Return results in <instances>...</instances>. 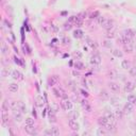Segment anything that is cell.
Returning <instances> with one entry per match:
<instances>
[{
    "instance_id": "cell-36",
    "label": "cell",
    "mask_w": 136,
    "mask_h": 136,
    "mask_svg": "<svg viewBox=\"0 0 136 136\" xmlns=\"http://www.w3.org/2000/svg\"><path fill=\"white\" fill-rule=\"evenodd\" d=\"M88 46H90V48L92 49H97V44H96V42H94V40H92V39H88Z\"/></svg>"
},
{
    "instance_id": "cell-30",
    "label": "cell",
    "mask_w": 136,
    "mask_h": 136,
    "mask_svg": "<svg viewBox=\"0 0 136 136\" xmlns=\"http://www.w3.org/2000/svg\"><path fill=\"white\" fill-rule=\"evenodd\" d=\"M105 21H106V18H105L104 16H101V15H100L98 18H97V23H98L99 26H103Z\"/></svg>"
},
{
    "instance_id": "cell-40",
    "label": "cell",
    "mask_w": 136,
    "mask_h": 136,
    "mask_svg": "<svg viewBox=\"0 0 136 136\" xmlns=\"http://www.w3.org/2000/svg\"><path fill=\"white\" fill-rule=\"evenodd\" d=\"M8 52H9V48L7 46L2 45V47H1V53H2V54H7Z\"/></svg>"
},
{
    "instance_id": "cell-46",
    "label": "cell",
    "mask_w": 136,
    "mask_h": 136,
    "mask_svg": "<svg viewBox=\"0 0 136 136\" xmlns=\"http://www.w3.org/2000/svg\"><path fill=\"white\" fill-rule=\"evenodd\" d=\"M72 74L75 75V77H77V75L79 77V75H80V72H79V71H77V70H73V71H72Z\"/></svg>"
},
{
    "instance_id": "cell-17",
    "label": "cell",
    "mask_w": 136,
    "mask_h": 136,
    "mask_svg": "<svg viewBox=\"0 0 136 136\" xmlns=\"http://www.w3.org/2000/svg\"><path fill=\"white\" fill-rule=\"evenodd\" d=\"M121 67H122L123 69H126V70H129L130 68L132 67V64H131V62H130L129 60H122V62H121Z\"/></svg>"
},
{
    "instance_id": "cell-37",
    "label": "cell",
    "mask_w": 136,
    "mask_h": 136,
    "mask_svg": "<svg viewBox=\"0 0 136 136\" xmlns=\"http://www.w3.org/2000/svg\"><path fill=\"white\" fill-rule=\"evenodd\" d=\"M10 73V69L9 68H3L2 71H1V75L3 77V78H5V77H8Z\"/></svg>"
},
{
    "instance_id": "cell-35",
    "label": "cell",
    "mask_w": 136,
    "mask_h": 136,
    "mask_svg": "<svg viewBox=\"0 0 136 136\" xmlns=\"http://www.w3.org/2000/svg\"><path fill=\"white\" fill-rule=\"evenodd\" d=\"M108 133H109V132L106 131V130H105L104 128H100V129L98 130V131H97V135H106Z\"/></svg>"
},
{
    "instance_id": "cell-26",
    "label": "cell",
    "mask_w": 136,
    "mask_h": 136,
    "mask_svg": "<svg viewBox=\"0 0 136 136\" xmlns=\"http://www.w3.org/2000/svg\"><path fill=\"white\" fill-rule=\"evenodd\" d=\"M73 36L75 38H81L82 36H83V31L80 30V29H77V30L73 31Z\"/></svg>"
},
{
    "instance_id": "cell-13",
    "label": "cell",
    "mask_w": 136,
    "mask_h": 136,
    "mask_svg": "<svg viewBox=\"0 0 136 136\" xmlns=\"http://www.w3.org/2000/svg\"><path fill=\"white\" fill-rule=\"evenodd\" d=\"M12 77H13V79L16 81H21L23 79V74L19 71V70H14V71L12 72Z\"/></svg>"
},
{
    "instance_id": "cell-43",
    "label": "cell",
    "mask_w": 136,
    "mask_h": 136,
    "mask_svg": "<svg viewBox=\"0 0 136 136\" xmlns=\"http://www.w3.org/2000/svg\"><path fill=\"white\" fill-rule=\"evenodd\" d=\"M65 29H66V30H70V29H71V23L70 22L65 23Z\"/></svg>"
},
{
    "instance_id": "cell-1",
    "label": "cell",
    "mask_w": 136,
    "mask_h": 136,
    "mask_svg": "<svg viewBox=\"0 0 136 136\" xmlns=\"http://www.w3.org/2000/svg\"><path fill=\"white\" fill-rule=\"evenodd\" d=\"M52 93H53V95H54V96H55L56 98H61V99L67 98V95H66V93H65V90L63 89L62 87H60V86L53 87Z\"/></svg>"
},
{
    "instance_id": "cell-12",
    "label": "cell",
    "mask_w": 136,
    "mask_h": 136,
    "mask_svg": "<svg viewBox=\"0 0 136 136\" xmlns=\"http://www.w3.org/2000/svg\"><path fill=\"white\" fill-rule=\"evenodd\" d=\"M25 131H26L28 134H30V135H36V134H37V132L35 131L34 125H33V126L26 125V126H25Z\"/></svg>"
},
{
    "instance_id": "cell-4",
    "label": "cell",
    "mask_w": 136,
    "mask_h": 136,
    "mask_svg": "<svg viewBox=\"0 0 136 136\" xmlns=\"http://www.w3.org/2000/svg\"><path fill=\"white\" fill-rule=\"evenodd\" d=\"M68 127L70 128V130H72V131H79V129H80V125L73 118L68 120Z\"/></svg>"
},
{
    "instance_id": "cell-31",
    "label": "cell",
    "mask_w": 136,
    "mask_h": 136,
    "mask_svg": "<svg viewBox=\"0 0 136 136\" xmlns=\"http://www.w3.org/2000/svg\"><path fill=\"white\" fill-rule=\"evenodd\" d=\"M128 101L133 103V104H136V96L133 95V94H130L128 96Z\"/></svg>"
},
{
    "instance_id": "cell-38",
    "label": "cell",
    "mask_w": 136,
    "mask_h": 136,
    "mask_svg": "<svg viewBox=\"0 0 136 136\" xmlns=\"http://www.w3.org/2000/svg\"><path fill=\"white\" fill-rule=\"evenodd\" d=\"M26 125L33 126V125H34V119H33L32 117H28V118H26Z\"/></svg>"
},
{
    "instance_id": "cell-16",
    "label": "cell",
    "mask_w": 136,
    "mask_h": 136,
    "mask_svg": "<svg viewBox=\"0 0 136 136\" xmlns=\"http://www.w3.org/2000/svg\"><path fill=\"white\" fill-rule=\"evenodd\" d=\"M104 116H106L110 121H113V122H115L116 119H117L116 116H115V114L113 113V112H111V111H106V112H105V114H104Z\"/></svg>"
},
{
    "instance_id": "cell-44",
    "label": "cell",
    "mask_w": 136,
    "mask_h": 136,
    "mask_svg": "<svg viewBox=\"0 0 136 136\" xmlns=\"http://www.w3.org/2000/svg\"><path fill=\"white\" fill-rule=\"evenodd\" d=\"M50 29L52 30V32H57V28H56L54 25H51V26H50Z\"/></svg>"
},
{
    "instance_id": "cell-2",
    "label": "cell",
    "mask_w": 136,
    "mask_h": 136,
    "mask_svg": "<svg viewBox=\"0 0 136 136\" xmlns=\"http://www.w3.org/2000/svg\"><path fill=\"white\" fill-rule=\"evenodd\" d=\"M61 108L64 110V111H71L72 108H73V105H72V102L70 101V100L68 98H64L62 100V102H61Z\"/></svg>"
},
{
    "instance_id": "cell-29",
    "label": "cell",
    "mask_w": 136,
    "mask_h": 136,
    "mask_svg": "<svg viewBox=\"0 0 136 136\" xmlns=\"http://www.w3.org/2000/svg\"><path fill=\"white\" fill-rule=\"evenodd\" d=\"M18 109L22 112L23 114H25L26 112H27V106H26V104L23 103V102H21V101H18Z\"/></svg>"
},
{
    "instance_id": "cell-28",
    "label": "cell",
    "mask_w": 136,
    "mask_h": 136,
    "mask_svg": "<svg viewBox=\"0 0 136 136\" xmlns=\"http://www.w3.org/2000/svg\"><path fill=\"white\" fill-rule=\"evenodd\" d=\"M74 68L78 69V70L84 69V64L82 63L81 61H75V63H74Z\"/></svg>"
},
{
    "instance_id": "cell-23",
    "label": "cell",
    "mask_w": 136,
    "mask_h": 136,
    "mask_svg": "<svg viewBox=\"0 0 136 136\" xmlns=\"http://www.w3.org/2000/svg\"><path fill=\"white\" fill-rule=\"evenodd\" d=\"M112 54H113L114 56H116V57H118V58L123 56L122 51H121V50H119V49H113V50H112Z\"/></svg>"
},
{
    "instance_id": "cell-32",
    "label": "cell",
    "mask_w": 136,
    "mask_h": 136,
    "mask_svg": "<svg viewBox=\"0 0 136 136\" xmlns=\"http://www.w3.org/2000/svg\"><path fill=\"white\" fill-rule=\"evenodd\" d=\"M108 77L110 79H116L118 77V74H117V72L115 71V70H110V71L108 72Z\"/></svg>"
},
{
    "instance_id": "cell-9",
    "label": "cell",
    "mask_w": 136,
    "mask_h": 136,
    "mask_svg": "<svg viewBox=\"0 0 136 136\" xmlns=\"http://www.w3.org/2000/svg\"><path fill=\"white\" fill-rule=\"evenodd\" d=\"M109 122H110V120L108 119L106 116H101V117H99V119H98V125L101 128H105L106 126H108Z\"/></svg>"
},
{
    "instance_id": "cell-24",
    "label": "cell",
    "mask_w": 136,
    "mask_h": 136,
    "mask_svg": "<svg viewBox=\"0 0 136 136\" xmlns=\"http://www.w3.org/2000/svg\"><path fill=\"white\" fill-rule=\"evenodd\" d=\"M114 114H115V116H116V118L117 119H122V117H123V111L122 110H119V109H117L115 112H114Z\"/></svg>"
},
{
    "instance_id": "cell-11",
    "label": "cell",
    "mask_w": 136,
    "mask_h": 136,
    "mask_svg": "<svg viewBox=\"0 0 136 136\" xmlns=\"http://www.w3.org/2000/svg\"><path fill=\"white\" fill-rule=\"evenodd\" d=\"M90 63L93 65H100L101 64V56H100L99 54H94L90 57Z\"/></svg>"
},
{
    "instance_id": "cell-22",
    "label": "cell",
    "mask_w": 136,
    "mask_h": 136,
    "mask_svg": "<svg viewBox=\"0 0 136 136\" xmlns=\"http://www.w3.org/2000/svg\"><path fill=\"white\" fill-rule=\"evenodd\" d=\"M116 36V34H115V31L112 29V30H106V33H105V37L108 38V39H112V38H114Z\"/></svg>"
},
{
    "instance_id": "cell-19",
    "label": "cell",
    "mask_w": 136,
    "mask_h": 136,
    "mask_svg": "<svg viewBox=\"0 0 136 136\" xmlns=\"http://www.w3.org/2000/svg\"><path fill=\"white\" fill-rule=\"evenodd\" d=\"M19 89V86L17 83H11L9 84V90L11 93H17V90Z\"/></svg>"
},
{
    "instance_id": "cell-49",
    "label": "cell",
    "mask_w": 136,
    "mask_h": 136,
    "mask_svg": "<svg viewBox=\"0 0 136 136\" xmlns=\"http://www.w3.org/2000/svg\"><path fill=\"white\" fill-rule=\"evenodd\" d=\"M135 84H136V82H135Z\"/></svg>"
},
{
    "instance_id": "cell-33",
    "label": "cell",
    "mask_w": 136,
    "mask_h": 136,
    "mask_svg": "<svg viewBox=\"0 0 136 136\" xmlns=\"http://www.w3.org/2000/svg\"><path fill=\"white\" fill-rule=\"evenodd\" d=\"M9 106H10V109L13 111V110H15V109L18 108V102H17V101H11V102L9 103Z\"/></svg>"
},
{
    "instance_id": "cell-48",
    "label": "cell",
    "mask_w": 136,
    "mask_h": 136,
    "mask_svg": "<svg viewBox=\"0 0 136 136\" xmlns=\"http://www.w3.org/2000/svg\"><path fill=\"white\" fill-rule=\"evenodd\" d=\"M112 101H113V102H112L113 104H116V101H117V100H116V99H112Z\"/></svg>"
},
{
    "instance_id": "cell-39",
    "label": "cell",
    "mask_w": 136,
    "mask_h": 136,
    "mask_svg": "<svg viewBox=\"0 0 136 136\" xmlns=\"http://www.w3.org/2000/svg\"><path fill=\"white\" fill-rule=\"evenodd\" d=\"M99 16H100L99 12H98V11H95V12H93V13L90 14V18H92V19H97Z\"/></svg>"
},
{
    "instance_id": "cell-45",
    "label": "cell",
    "mask_w": 136,
    "mask_h": 136,
    "mask_svg": "<svg viewBox=\"0 0 136 136\" xmlns=\"http://www.w3.org/2000/svg\"><path fill=\"white\" fill-rule=\"evenodd\" d=\"M14 60H15V63L16 64H18V65H21V63H20V61H19V58H17L16 56L14 57Z\"/></svg>"
},
{
    "instance_id": "cell-14",
    "label": "cell",
    "mask_w": 136,
    "mask_h": 136,
    "mask_svg": "<svg viewBox=\"0 0 136 136\" xmlns=\"http://www.w3.org/2000/svg\"><path fill=\"white\" fill-rule=\"evenodd\" d=\"M102 27L105 29V30H112V29L114 28V22L111 19H106V21L104 22V25Z\"/></svg>"
},
{
    "instance_id": "cell-47",
    "label": "cell",
    "mask_w": 136,
    "mask_h": 136,
    "mask_svg": "<svg viewBox=\"0 0 136 136\" xmlns=\"http://www.w3.org/2000/svg\"><path fill=\"white\" fill-rule=\"evenodd\" d=\"M63 42H64V44H69V43H70V40H69V38H64V39H63Z\"/></svg>"
},
{
    "instance_id": "cell-21",
    "label": "cell",
    "mask_w": 136,
    "mask_h": 136,
    "mask_svg": "<svg viewBox=\"0 0 136 136\" xmlns=\"http://www.w3.org/2000/svg\"><path fill=\"white\" fill-rule=\"evenodd\" d=\"M48 116H49V121H50V122H55V121H56L55 114H54V112H53L52 109L49 110V112H48Z\"/></svg>"
},
{
    "instance_id": "cell-34",
    "label": "cell",
    "mask_w": 136,
    "mask_h": 136,
    "mask_svg": "<svg viewBox=\"0 0 136 136\" xmlns=\"http://www.w3.org/2000/svg\"><path fill=\"white\" fill-rule=\"evenodd\" d=\"M129 73L131 74L132 77H134V78H136V66H132L131 68L129 69Z\"/></svg>"
},
{
    "instance_id": "cell-42",
    "label": "cell",
    "mask_w": 136,
    "mask_h": 136,
    "mask_svg": "<svg viewBox=\"0 0 136 136\" xmlns=\"http://www.w3.org/2000/svg\"><path fill=\"white\" fill-rule=\"evenodd\" d=\"M80 93H81V95H82L83 97H85V98L88 97V93H87L86 90H84V89H80Z\"/></svg>"
},
{
    "instance_id": "cell-7",
    "label": "cell",
    "mask_w": 136,
    "mask_h": 136,
    "mask_svg": "<svg viewBox=\"0 0 136 136\" xmlns=\"http://www.w3.org/2000/svg\"><path fill=\"white\" fill-rule=\"evenodd\" d=\"M45 135L57 136V135H60V130H58V128H56V127H52V128H50L49 130H47V131L45 132Z\"/></svg>"
},
{
    "instance_id": "cell-41",
    "label": "cell",
    "mask_w": 136,
    "mask_h": 136,
    "mask_svg": "<svg viewBox=\"0 0 136 136\" xmlns=\"http://www.w3.org/2000/svg\"><path fill=\"white\" fill-rule=\"evenodd\" d=\"M74 56L77 57V60H80V58H82V53H81L80 51H77V52L74 53Z\"/></svg>"
},
{
    "instance_id": "cell-25",
    "label": "cell",
    "mask_w": 136,
    "mask_h": 136,
    "mask_svg": "<svg viewBox=\"0 0 136 136\" xmlns=\"http://www.w3.org/2000/svg\"><path fill=\"white\" fill-rule=\"evenodd\" d=\"M99 97L101 98L102 100H106V99L110 98V95L108 94V92H106V90H101L99 93Z\"/></svg>"
},
{
    "instance_id": "cell-8",
    "label": "cell",
    "mask_w": 136,
    "mask_h": 136,
    "mask_svg": "<svg viewBox=\"0 0 136 136\" xmlns=\"http://www.w3.org/2000/svg\"><path fill=\"white\" fill-rule=\"evenodd\" d=\"M58 81H60V78H58L57 75H51L50 78L48 79V85L50 87H53V86H55L58 83Z\"/></svg>"
},
{
    "instance_id": "cell-5",
    "label": "cell",
    "mask_w": 136,
    "mask_h": 136,
    "mask_svg": "<svg viewBox=\"0 0 136 136\" xmlns=\"http://www.w3.org/2000/svg\"><path fill=\"white\" fill-rule=\"evenodd\" d=\"M109 88L111 89V92H113L114 94H118L120 92V85L118 83H116V82H110Z\"/></svg>"
},
{
    "instance_id": "cell-3",
    "label": "cell",
    "mask_w": 136,
    "mask_h": 136,
    "mask_svg": "<svg viewBox=\"0 0 136 136\" xmlns=\"http://www.w3.org/2000/svg\"><path fill=\"white\" fill-rule=\"evenodd\" d=\"M12 114H13V118H14V120L17 121V122H20L22 120V112L17 108L15 110H13V112H12Z\"/></svg>"
},
{
    "instance_id": "cell-18",
    "label": "cell",
    "mask_w": 136,
    "mask_h": 136,
    "mask_svg": "<svg viewBox=\"0 0 136 136\" xmlns=\"http://www.w3.org/2000/svg\"><path fill=\"white\" fill-rule=\"evenodd\" d=\"M81 104H82V108H83L86 112H88V113L92 111V106L89 105V103H88L87 100H83V101L81 102Z\"/></svg>"
},
{
    "instance_id": "cell-15",
    "label": "cell",
    "mask_w": 136,
    "mask_h": 136,
    "mask_svg": "<svg viewBox=\"0 0 136 136\" xmlns=\"http://www.w3.org/2000/svg\"><path fill=\"white\" fill-rule=\"evenodd\" d=\"M123 34H126L127 36L130 37L131 39H134L136 36V32L134 30H132V29H127V30H125V32H123Z\"/></svg>"
},
{
    "instance_id": "cell-20",
    "label": "cell",
    "mask_w": 136,
    "mask_h": 136,
    "mask_svg": "<svg viewBox=\"0 0 136 136\" xmlns=\"http://www.w3.org/2000/svg\"><path fill=\"white\" fill-rule=\"evenodd\" d=\"M123 50H125L127 53H132L134 51L133 44H126V45H123Z\"/></svg>"
},
{
    "instance_id": "cell-6",
    "label": "cell",
    "mask_w": 136,
    "mask_h": 136,
    "mask_svg": "<svg viewBox=\"0 0 136 136\" xmlns=\"http://www.w3.org/2000/svg\"><path fill=\"white\" fill-rule=\"evenodd\" d=\"M133 110H134V104L128 101L125 105H123V110L122 111H123V113L125 114H131L133 112Z\"/></svg>"
},
{
    "instance_id": "cell-27",
    "label": "cell",
    "mask_w": 136,
    "mask_h": 136,
    "mask_svg": "<svg viewBox=\"0 0 136 136\" xmlns=\"http://www.w3.org/2000/svg\"><path fill=\"white\" fill-rule=\"evenodd\" d=\"M102 45H103V47H105V48H108V49H111L112 47H113V44H112V40H111V39H105V40H103Z\"/></svg>"
},
{
    "instance_id": "cell-10",
    "label": "cell",
    "mask_w": 136,
    "mask_h": 136,
    "mask_svg": "<svg viewBox=\"0 0 136 136\" xmlns=\"http://www.w3.org/2000/svg\"><path fill=\"white\" fill-rule=\"evenodd\" d=\"M134 89H135V84L133 83V82H131V81L126 82V84H125V90L127 93H132Z\"/></svg>"
}]
</instances>
